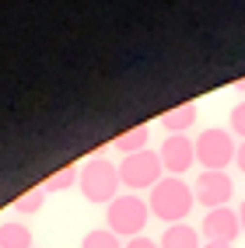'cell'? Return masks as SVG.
I'll list each match as a JSON object with an SVG mask.
<instances>
[{"label": "cell", "mask_w": 245, "mask_h": 248, "mask_svg": "<svg viewBox=\"0 0 245 248\" xmlns=\"http://www.w3.org/2000/svg\"><path fill=\"white\" fill-rule=\"evenodd\" d=\"M235 88H238V91L245 94V77H238V80H235Z\"/></svg>", "instance_id": "44dd1931"}, {"label": "cell", "mask_w": 245, "mask_h": 248, "mask_svg": "<svg viewBox=\"0 0 245 248\" xmlns=\"http://www.w3.org/2000/svg\"><path fill=\"white\" fill-rule=\"evenodd\" d=\"M228 129H231V137H242L245 140V98L231 108V115H228Z\"/></svg>", "instance_id": "2e32d148"}, {"label": "cell", "mask_w": 245, "mask_h": 248, "mask_svg": "<svg viewBox=\"0 0 245 248\" xmlns=\"http://www.w3.org/2000/svg\"><path fill=\"white\" fill-rule=\"evenodd\" d=\"M46 206V189L42 186H35V189H28V192H21L18 200H14V213H39Z\"/></svg>", "instance_id": "4fadbf2b"}, {"label": "cell", "mask_w": 245, "mask_h": 248, "mask_svg": "<svg viewBox=\"0 0 245 248\" xmlns=\"http://www.w3.org/2000/svg\"><path fill=\"white\" fill-rule=\"evenodd\" d=\"M158 157H161V164H165V171L172 178H182L193 168V161H196V143L189 137H168L165 143H161Z\"/></svg>", "instance_id": "ba28073f"}, {"label": "cell", "mask_w": 245, "mask_h": 248, "mask_svg": "<svg viewBox=\"0 0 245 248\" xmlns=\"http://www.w3.org/2000/svg\"><path fill=\"white\" fill-rule=\"evenodd\" d=\"M77 186H81V192H84L88 203H105L109 206L119 196V186H123V182H119V164H112L102 154L88 157L84 164H81Z\"/></svg>", "instance_id": "7a4b0ae2"}, {"label": "cell", "mask_w": 245, "mask_h": 248, "mask_svg": "<svg viewBox=\"0 0 245 248\" xmlns=\"http://www.w3.org/2000/svg\"><path fill=\"white\" fill-rule=\"evenodd\" d=\"M235 164H238V171L245 175V140L238 143V154H235Z\"/></svg>", "instance_id": "ac0fdd59"}, {"label": "cell", "mask_w": 245, "mask_h": 248, "mask_svg": "<svg viewBox=\"0 0 245 248\" xmlns=\"http://www.w3.org/2000/svg\"><path fill=\"white\" fill-rule=\"evenodd\" d=\"M193 196H196V203H203L207 210H221L231 203V196H235V182L228 171H200V178H196V186H193Z\"/></svg>", "instance_id": "8992f818"}, {"label": "cell", "mask_w": 245, "mask_h": 248, "mask_svg": "<svg viewBox=\"0 0 245 248\" xmlns=\"http://www.w3.org/2000/svg\"><path fill=\"white\" fill-rule=\"evenodd\" d=\"M238 220H242V231H245V200L238 203Z\"/></svg>", "instance_id": "d6986e66"}, {"label": "cell", "mask_w": 245, "mask_h": 248, "mask_svg": "<svg viewBox=\"0 0 245 248\" xmlns=\"http://www.w3.org/2000/svg\"><path fill=\"white\" fill-rule=\"evenodd\" d=\"M77 175H81L77 164H67V168H60L56 175H49V178L42 182V189H46V192H63V189H70L74 182H77Z\"/></svg>", "instance_id": "5bb4252c"}, {"label": "cell", "mask_w": 245, "mask_h": 248, "mask_svg": "<svg viewBox=\"0 0 245 248\" xmlns=\"http://www.w3.org/2000/svg\"><path fill=\"white\" fill-rule=\"evenodd\" d=\"M161 178H165V164H161L158 151H151V147L119 161V182L126 189H133V192H140V189L151 192Z\"/></svg>", "instance_id": "5b68a950"}, {"label": "cell", "mask_w": 245, "mask_h": 248, "mask_svg": "<svg viewBox=\"0 0 245 248\" xmlns=\"http://www.w3.org/2000/svg\"><path fill=\"white\" fill-rule=\"evenodd\" d=\"M193 203H196L193 186H186L182 178H172V175H165V178L151 189V196H147L151 213H154L158 220H165L168 227H172V224H182V220L189 217Z\"/></svg>", "instance_id": "6da1fadb"}, {"label": "cell", "mask_w": 245, "mask_h": 248, "mask_svg": "<svg viewBox=\"0 0 245 248\" xmlns=\"http://www.w3.org/2000/svg\"><path fill=\"white\" fill-rule=\"evenodd\" d=\"M203 248H231V245H221V241H207Z\"/></svg>", "instance_id": "ffe728a7"}, {"label": "cell", "mask_w": 245, "mask_h": 248, "mask_svg": "<svg viewBox=\"0 0 245 248\" xmlns=\"http://www.w3.org/2000/svg\"><path fill=\"white\" fill-rule=\"evenodd\" d=\"M123 248H161V245H158L154 238H144V234H140V238H130Z\"/></svg>", "instance_id": "e0dca14e"}, {"label": "cell", "mask_w": 245, "mask_h": 248, "mask_svg": "<svg viewBox=\"0 0 245 248\" xmlns=\"http://www.w3.org/2000/svg\"><path fill=\"white\" fill-rule=\"evenodd\" d=\"M196 115H200V105L196 102H182L168 112H161V126H165L168 137H186V129H193Z\"/></svg>", "instance_id": "9c48e42d"}, {"label": "cell", "mask_w": 245, "mask_h": 248, "mask_svg": "<svg viewBox=\"0 0 245 248\" xmlns=\"http://www.w3.org/2000/svg\"><path fill=\"white\" fill-rule=\"evenodd\" d=\"M147 217H151V206H147L144 196H116L105 210V224L116 238H140L144 227H147Z\"/></svg>", "instance_id": "3957f363"}, {"label": "cell", "mask_w": 245, "mask_h": 248, "mask_svg": "<svg viewBox=\"0 0 245 248\" xmlns=\"http://www.w3.org/2000/svg\"><path fill=\"white\" fill-rule=\"evenodd\" d=\"M81 248H123V241L112 234L109 227H95V231H88V234L81 238Z\"/></svg>", "instance_id": "9a60e30c"}, {"label": "cell", "mask_w": 245, "mask_h": 248, "mask_svg": "<svg viewBox=\"0 0 245 248\" xmlns=\"http://www.w3.org/2000/svg\"><path fill=\"white\" fill-rule=\"evenodd\" d=\"M0 248H32V227L18 220L0 224Z\"/></svg>", "instance_id": "7c38bea8"}, {"label": "cell", "mask_w": 245, "mask_h": 248, "mask_svg": "<svg viewBox=\"0 0 245 248\" xmlns=\"http://www.w3.org/2000/svg\"><path fill=\"white\" fill-rule=\"evenodd\" d=\"M200 231H203V238H207V241L235 245V238L242 234V220H238V210H231V206H221V210H207V217H203Z\"/></svg>", "instance_id": "52a82bcc"}, {"label": "cell", "mask_w": 245, "mask_h": 248, "mask_svg": "<svg viewBox=\"0 0 245 248\" xmlns=\"http://www.w3.org/2000/svg\"><path fill=\"white\" fill-rule=\"evenodd\" d=\"M193 143H196V161L203 164V171H224L238 154V143L231 137V129H221V126L203 129Z\"/></svg>", "instance_id": "277c9868"}, {"label": "cell", "mask_w": 245, "mask_h": 248, "mask_svg": "<svg viewBox=\"0 0 245 248\" xmlns=\"http://www.w3.org/2000/svg\"><path fill=\"white\" fill-rule=\"evenodd\" d=\"M161 248H203L200 245V231L189 227V224H172L165 227V234L158 238Z\"/></svg>", "instance_id": "30bf717a"}, {"label": "cell", "mask_w": 245, "mask_h": 248, "mask_svg": "<svg viewBox=\"0 0 245 248\" xmlns=\"http://www.w3.org/2000/svg\"><path fill=\"white\" fill-rule=\"evenodd\" d=\"M147 140H151V126H133V129H126V133H119L112 140V147H116L123 157H130V154L147 151Z\"/></svg>", "instance_id": "8fae6325"}]
</instances>
